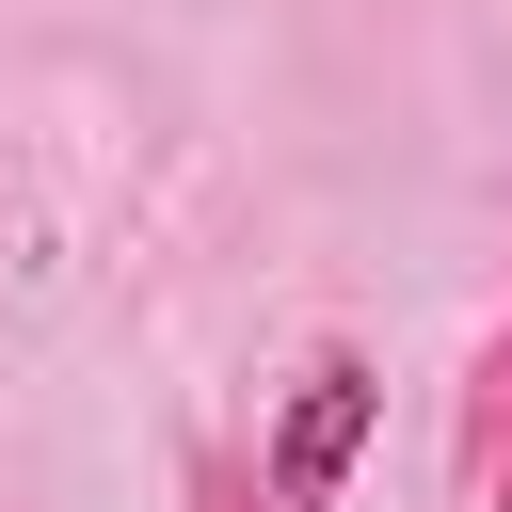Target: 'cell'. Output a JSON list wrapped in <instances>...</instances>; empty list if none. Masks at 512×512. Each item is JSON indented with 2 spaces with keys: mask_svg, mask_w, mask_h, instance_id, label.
<instances>
[{
  "mask_svg": "<svg viewBox=\"0 0 512 512\" xmlns=\"http://www.w3.org/2000/svg\"><path fill=\"white\" fill-rule=\"evenodd\" d=\"M208 512H256V496H240V464H208Z\"/></svg>",
  "mask_w": 512,
  "mask_h": 512,
  "instance_id": "3",
  "label": "cell"
},
{
  "mask_svg": "<svg viewBox=\"0 0 512 512\" xmlns=\"http://www.w3.org/2000/svg\"><path fill=\"white\" fill-rule=\"evenodd\" d=\"M464 512H512V320H496V352L464 384Z\"/></svg>",
  "mask_w": 512,
  "mask_h": 512,
  "instance_id": "2",
  "label": "cell"
},
{
  "mask_svg": "<svg viewBox=\"0 0 512 512\" xmlns=\"http://www.w3.org/2000/svg\"><path fill=\"white\" fill-rule=\"evenodd\" d=\"M368 416H384L368 352H304V384H288V416H272V496H288V512H320V496L368 464Z\"/></svg>",
  "mask_w": 512,
  "mask_h": 512,
  "instance_id": "1",
  "label": "cell"
}]
</instances>
